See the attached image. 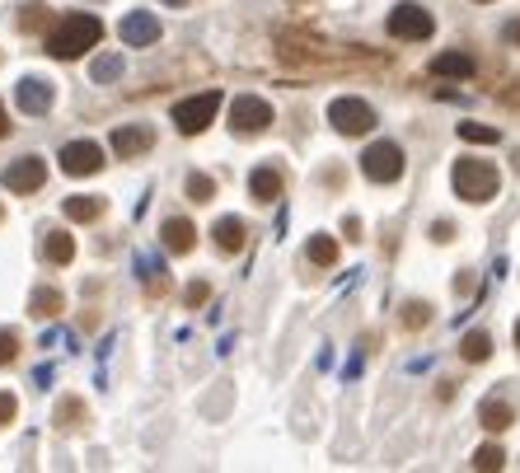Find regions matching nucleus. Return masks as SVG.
<instances>
[{"label": "nucleus", "instance_id": "obj_1", "mask_svg": "<svg viewBox=\"0 0 520 473\" xmlns=\"http://www.w3.org/2000/svg\"><path fill=\"white\" fill-rule=\"evenodd\" d=\"M103 38V24H99V14H85V10H75L66 14L61 24L43 38V52L56 56V61H75V56H85L94 43Z\"/></svg>", "mask_w": 520, "mask_h": 473}, {"label": "nucleus", "instance_id": "obj_2", "mask_svg": "<svg viewBox=\"0 0 520 473\" xmlns=\"http://www.w3.org/2000/svg\"><path fill=\"white\" fill-rule=\"evenodd\" d=\"M450 183H455V193H460L464 202H492L497 193H502V174H497V164L488 159H455V169H450Z\"/></svg>", "mask_w": 520, "mask_h": 473}, {"label": "nucleus", "instance_id": "obj_3", "mask_svg": "<svg viewBox=\"0 0 520 473\" xmlns=\"http://www.w3.org/2000/svg\"><path fill=\"white\" fill-rule=\"evenodd\" d=\"M216 113H221V94H216V90H202V94H193V99H183V104H174V127H178L183 136H197V132L212 127Z\"/></svg>", "mask_w": 520, "mask_h": 473}, {"label": "nucleus", "instance_id": "obj_4", "mask_svg": "<svg viewBox=\"0 0 520 473\" xmlns=\"http://www.w3.org/2000/svg\"><path fill=\"white\" fill-rule=\"evenodd\" d=\"M328 122L342 136H366L370 127H376V108H370L366 99H357V94H342V99L328 104Z\"/></svg>", "mask_w": 520, "mask_h": 473}, {"label": "nucleus", "instance_id": "obj_5", "mask_svg": "<svg viewBox=\"0 0 520 473\" xmlns=\"http://www.w3.org/2000/svg\"><path fill=\"white\" fill-rule=\"evenodd\" d=\"M273 127V104L258 94H239L235 104H230V132L235 136H258Z\"/></svg>", "mask_w": 520, "mask_h": 473}, {"label": "nucleus", "instance_id": "obj_6", "mask_svg": "<svg viewBox=\"0 0 520 473\" xmlns=\"http://www.w3.org/2000/svg\"><path fill=\"white\" fill-rule=\"evenodd\" d=\"M361 174L370 183H399L403 178V150L394 141H376L366 155H361Z\"/></svg>", "mask_w": 520, "mask_h": 473}, {"label": "nucleus", "instance_id": "obj_7", "mask_svg": "<svg viewBox=\"0 0 520 473\" xmlns=\"http://www.w3.org/2000/svg\"><path fill=\"white\" fill-rule=\"evenodd\" d=\"M431 29H436V19L422 5H394L389 14V33L399 43H422V38H431Z\"/></svg>", "mask_w": 520, "mask_h": 473}, {"label": "nucleus", "instance_id": "obj_8", "mask_svg": "<svg viewBox=\"0 0 520 473\" xmlns=\"http://www.w3.org/2000/svg\"><path fill=\"white\" fill-rule=\"evenodd\" d=\"M108 146H113L117 159H141L155 146V127H145V122H122V127H113Z\"/></svg>", "mask_w": 520, "mask_h": 473}, {"label": "nucleus", "instance_id": "obj_9", "mask_svg": "<svg viewBox=\"0 0 520 473\" xmlns=\"http://www.w3.org/2000/svg\"><path fill=\"white\" fill-rule=\"evenodd\" d=\"M0 183H5L10 193H19V197H29V193H38L48 183V164L38 159V155H24V159H14L5 174H0Z\"/></svg>", "mask_w": 520, "mask_h": 473}, {"label": "nucleus", "instance_id": "obj_10", "mask_svg": "<svg viewBox=\"0 0 520 473\" xmlns=\"http://www.w3.org/2000/svg\"><path fill=\"white\" fill-rule=\"evenodd\" d=\"M61 169H66L71 178H85V174H99L103 169V150L94 146V141H71V146H61Z\"/></svg>", "mask_w": 520, "mask_h": 473}, {"label": "nucleus", "instance_id": "obj_11", "mask_svg": "<svg viewBox=\"0 0 520 473\" xmlns=\"http://www.w3.org/2000/svg\"><path fill=\"white\" fill-rule=\"evenodd\" d=\"M117 38H122L127 47H151V43H160V19H155L151 10H132V14L117 24Z\"/></svg>", "mask_w": 520, "mask_h": 473}, {"label": "nucleus", "instance_id": "obj_12", "mask_svg": "<svg viewBox=\"0 0 520 473\" xmlns=\"http://www.w3.org/2000/svg\"><path fill=\"white\" fill-rule=\"evenodd\" d=\"M14 99H19V108H24L29 117H43L52 108L56 90L48 85V80H38V75H24V80H19V90H14Z\"/></svg>", "mask_w": 520, "mask_h": 473}, {"label": "nucleus", "instance_id": "obj_13", "mask_svg": "<svg viewBox=\"0 0 520 473\" xmlns=\"http://www.w3.org/2000/svg\"><path fill=\"white\" fill-rule=\"evenodd\" d=\"M248 193H254L258 207H273V202H282V193H286V178L273 169V164H263V169H254V178H248Z\"/></svg>", "mask_w": 520, "mask_h": 473}, {"label": "nucleus", "instance_id": "obj_14", "mask_svg": "<svg viewBox=\"0 0 520 473\" xmlns=\"http://www.w3.org/2000/svg\"><path fill=\"white\" fill-rule=\"evenodd\" d=\"M160 244L169 254H193V244H197V230H193V220H183V216H169L160 225Z\"/></svg>", "mask_w": 520, "mask_h": 473}, {"label": "nucleus", "instance_id": "obj_15", "mask_svg": "<svg viewBox=\"0 0 520 473\" xmlns=\"http://www.w3.org/2000/svg\"><path fill=\"white\" fill-rule=\"evenodd\" d=\"M478 422H483L488 431H507L511 422H516V408H511V399H483L478 403Z\"/></svg>", "mask_w": 520, "mask_h": 473}, {"label": "nucleus", "instance_id": "obj_16", "mask_svg": "<svg viewBox=\"0 0 520 473\" xmlns=\"http://www.w3.org/2000/svg\"><path fill=\"white\" fill-rule=\"evenodd\" d=\"M212 235H216V249H225V254H239V249H244V239H248V230H244V220H239V216H221Z\"/></svg>", "mask_w": 520, "mask_h": 473}, {"label": "nucleus", "instance_id": "obj_17", "mask_svg": "<svg viewBox=\"0 0 520 473\" xmlns=\"http://www.w3.org/2000/svg\"><path fill=\"white\" fill-rule=\"evenodd\" d=\"M43 258H48L52 267H66V262L75 258V239H71L66 230H43Z\"/></svg>", "mask_w": 520, "mask_h": 473}, {"label": "nucleus", "instance_id": "obj_18", "mask_svg": "<svg viewBox=\"0 0 520 473\" xmlns=\"http://www.w3.org/2000/svg\"><path fill=\"white\" fill-rule=\"evenodd\" d=\"M61 305H66V300H61L56 286H38V291L29 296V314H33V319H56Z\"/></svg>", "mask_w": 520, "mask_h": 473}, {"label": "nucleus", "instance_id": "obj_19", "mask_svg": "<svg viewBox=\"0 0 520 473\" xmlns=\"http://www.w3.org/2000/svg\"><path fill=\"white\" fill-rule=\"evenodd\" d=\"M431 75L464 80V75H473V61H469L464 52H441V56H431Z\"/></svg>", "mask_w": 520, "mask_h": 473}, {"label": "nucleus", "instance_id": "obj_20", "mask_svg": "<svg viewBox=\"0 0 520 473\" xmlns=\"http://www.w3.org/2000/svg\"><path fill=\"white\" fill-rule=\"evenodd\" d=\"M305 258L315 267H333V262H338V239H333V235H309Z\"/></svg>", "mask_w": 520, "mask_h": 473}, {"label": "nucleus", "instance_id": "obj_21", "mask_svg": "<svg viewBox=\"0 0 520 473\" xmlns=\"http://www.w3.org/2000/svg\"><path fill=\"white\" fill-rule=\"evenodd\" d=\"M460 357L473 361V366L488 361V357H492V338L483 333V328H473V333H464V342H460Z\"/></svg>", "mask_w": 520, "mask_h": 473}, {"label": "nucleus", "instance_id": "obj_22", "mask_svg": "<svg viewBox=\"0 0 520 473\" xmlns=\"http://www.w3.org/2000/svg\"><path fill=\"white\" fill-rule=\"evenodd\" d=\"M66 216L71 220H99L103 216V197H66Z\"/></svg>", "mask_w": 520, "mask_h": 473}, {"label": "nucleus", "instance_id": "obj_23", "mask_svg": "<svg viewBox=\"0 0 520 473\" xmlns=\"http://www.w3.org/2000/svg\"><path fill=\"white\" fill-rule=\"evenodd\" d=\"M460 141H469V146H497V141H502V132H497V127H483V122H460Z\"/></svg>", "mask_w": 520, "mask_h": 473}, {"label": "nucleus", "instance_id": "obj_24", "mask_svg": "<svg viewBox=\"0 0 520 473\" xmlns=\"http://www.w3.org/2000/svg\"><path fill=\"white\" fill-rule=\"evenodd\" d=\"M43 24H48V5H43V0H24V5H19V29L38 33Z\"/></svg>", "mask_w": 520, "mask_h": 473}, {"label": "nucleus", "instance_id": "obj_25", "mask_svg": "<svg viewBox=\"0 0 520 473\" xmlns=\"http://www.w3.org/2000/svg\"><path fill=\"white\" fill-rule=\"evenodd\" d=\"M117 75H122V56L117 52H108V56L94 61V85H113Z\"/></svg>", "mask_w": 520, "mask_h": 473}, {"label": "nucleus", "instance_id": "obj_26", "mask_svg": "<svg viewBox=\"0 0 520 473\" xmlns=\"http://www.w3.org/2000/svg\"><path fill=\"white\" fill-rule=\"evenodd\" d=\"M431 323V305L427 300H408L403 305V328H412V333H418V328H427Z\"/></svg>", "mask_w": 520, "mask_h": 473}, {"label": "nucleus", "instance_id": "obj_27", "mask_svg": "<svg viewBox=\"0 0 520 473\" xmlns=\"http://www.w3.org/2000/svg\"><path fill=\"white\" fill-rule=\"evenodd\" d=\"M216 197V178L212 174H188V202H212Z\"/></svg>", "mask_w": 520, "mask_h": 473}, {"label": "nucleus", "instance_id": "obj_28", "mask_svg": "<svg viewBox=\"0 0 520 473\" xmlns=\"http://www.w3.org/2000/svg\"><path fill=\"white\" fill-rule=\"evenodd\" d=\"M80 422H85V403H80V399H66V403L56 408V426H61V431H71V426H80Z\"/></svg>", "mask_w": 520, "mask_h": 473}, {"label": "nucleus", "instance_id": "obj_29", "mask_svg": "<svg viewBox=\"0 0 520 473\" xmlns=\"http://www.w3.org/2000/svg\"><path fill=\"white\" fill-rule=\"evenodd\" d=\"M502 464H507V450H502V445H483V450L473 455V469H483V473H488V469H502Z\"/></svg>", "mask_w": 520, "mask_h": 473}, {"label": "nucleus", "instance_id": "obj_30", "mask_svg": "<svg viewBox=\"0 0 520 473\" xmlns=\"http://www.w3.org/2000/svg\"><path fill=\"white\" fill-rule=\"evenodd\" d=\"M19 357V333L14 328H0V366H10Z\"/></svg>", "mask_w": 520, "mask_h": 473}, {"label": "nucleus", "instance_id": "obj_31", "mask_svg": "<svg viewBox=\"0 0 520 473\" xmlns=\"http://www.w3.org/2000/svg\"><path fill=\"white\" fill-rule=\"evenodd\" d=\"M14 413H19L14 394H10V389H0V426H10V422H14Z\"/></svg>", "mask_w": 520, "mask_h": 473}, {"label": "nucleus", "instance_id": "obj_32", "mask_svg": "<svg viewBox=\"0 0 520 473\" xmlns=\"http://www.w3.org/2000/svg\"><path fill=\"white\" fill-rule=\"evenodd\" d=\"M431 239H436V244L455 239V225H450V220H436V225H431Z\"/></svg>", "mask_w": 520, "mask_h": 473}, {"label": "nucleus", "instance_id": "obj_33", "mask_svg": "<svg viewBox=\"0 0 520 473\" xmlns=\"http://www.w3.org/2000/svg\"><path fill=\"white\" fill-rule=\"evenodd\" d=\"M202 300H206V281H193L188 286V305H202Z\"/></svg>", "mask_w": 520, "mask_h": 473}, {"label": "nucleus", "instance_id": "obj_34", "mask_svg": "<svg viewBox=\"0 0 520 473\" xmlns=\"http://www.w3.org/2000/svg\"><path fill=\"white\" fill-rule=\"evenodd\" d=\"M342 230H347V239H361V220H357V216H347V220H342Z\"/></svg>", "mask_w": 520, "mask_h": 473}, {"label": "nucleus", "instance_id": "obj_35", "mask_svg": "<svg viewBox=\"0 0 520 473\" xmlns=\"http://www.w3.org/2000/svg\"><path fill=\"white\" fill-rule=\"evenodd\" d=\"M507 38H511V43H520V24H507Z\"/></svg>", "mask_w": 520, "mask_h": 473}, {"label": "nucleus", "instance_id": "obj_36", "mask_svg": "<svg viewBox=\"0 0 520 473\" xmlns=\"http://www.w3.org/2000/svg\"><path fill=\"white\" fill-rule=\"evenodd\" d=\"M10 132V122H5V108H0V136H5Z\"/></svg>", "mask_w": 520, "mask_h": 473}, {"label": "nucleus", "instance_id": "obj_37", "mask_svg": "<svg viewBox=\"0 0 520 473\" xmlns=\"http://www.w3.org/2000/svg\"><path fill=\"white\" fill-rule=\"evenodd\" d=\"M164 5H188V0H164Z\"/></svg>", "mask_w": 520, "mask_h": 473}, {"label": "nucleus", "instance_id": "obj_38", "mask_svg": "<svg viewBox=\"0 0 520 473\" xmlns=\"http://www.w3.org/2000/svg\"><path fill=\"white\" fill-rule=\"evenodd\" d=\"M516 347H520V319H516Z\"/></svg>", "mask_w": 520, "mask_h": 473}, {"label": "nucleus", "instance_id": "obj_39", "mask_svg": "<svg viewBox=\"0 0 520 473\" xmlns=\"http://www.w3.org/2000/svg\"><path fill=\"white\" fill-rule=\"evenodd\" d=\"M516 164H520V155H516Z\"/></svg>", "mask_w": 520, "mask_h": 473}, {"label": "nucleus", "instance_id": "obj_40", "mask_svg": "<svg viewBox=\"0 0 520 473\" xmlns=\"http://www.w3.org/2000/svg\"><path fill=\"white\" fill-rule=\"evenodd\" d=\"M0 216H5V211H0Z\"/></svg>", "mask_w": 520, "mask_h": 473}]
</instances>
